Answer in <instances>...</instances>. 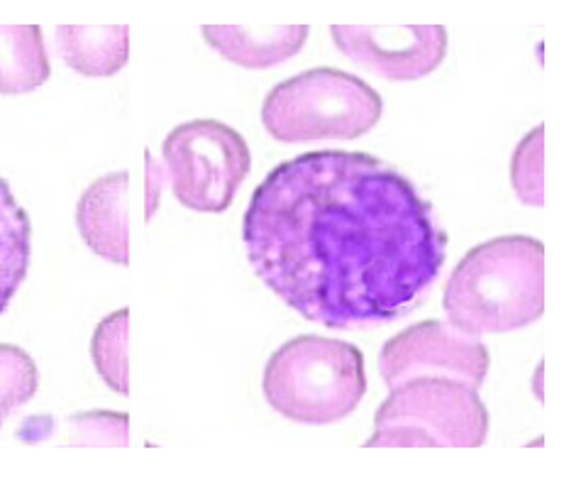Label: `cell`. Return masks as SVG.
I'll return each instance as SVG.
<instances>
[{
	"label": "cell",
	"mask_w": 564,
	"mask_h": 482,
	"mask_svg": "<svg viewBox=\"0 0 564 482\" xmlns=\"http://www.w3.org/2000/svg\"><path fill=\"white\" fill-rule=\"evenodd\" d=\"M242 243L259 279L306 321L367 329L419 307L447 235L411 179L367 152H306L254 189Z\"/></svg>",
	"instance_id": "1"
},
{
	"label": "cell",
	"mask_w": 564,
	"mask_h": 482,
	"mask_svg": "<svg viewBox=\"0 0 564 482\" xmlns=\"http://www.w3.org/2000/svg\"><path fill=\"white\" fill-rule=\"evenodd\" d=\"M443 309L469 335L511 333L545 311V245L501 235L471 248L447 279Z\"/></svg>",
	"instance_id": "2"
},
{
	"label": "cell",
	"mask_w": 564,
	"mask_h": 482,
	"mask_svg": "<svg viewBox=\"0 0 564 482\" xmlns=\"http://www.w3.org/2000/svg\"><path fill=\"white\" fill-rule=\"evenodd\" d=\"M262 392L267 405L289 421L337 424L367 395L365 355L347 341L296 335L269 357Z\"/></svg>",
	"instance_id": "3"
},
{
	"label": "cell",
	"mask_w": 564,
	"mask_h": 482,
	"mask_svg": "<svg viewBox=\"0 0 564 482\" xmlns=\"http://www.w3.org/2000/svg\"><path fill=\"white\" fill-rule=\"evenodd\" d=\"M383 98L365 78L330 66L276 84L262 104V126L276 142L357 140L377 126Z\"/></svg>",
	"instance_id": "4"
},
{
	"label": "cell",
	"mask_w": 564,
	"mask_h": 482,
	"mask_svg": "<svg viewBox=\"0 0 564 482\" xmlns=\"http://www.w3.org/2000/svg\"><path fill=\"white\" fill-rule=\"evenodd\" d=\"M491 417L479 389L447 377H413L391 387L375 414L367 448H479Z\"/></svg>",
	"instance_id": "5"
},
{
	"label": "cell",
	"mask_w": 564,
	"mask_h": 482,
	"mask_svg": "<svg viewBox=\"0 0 564 482\" xmlns=\"http://www.w3.org/2000/svg\"><path fill=\"white\" fill-rule=\"evenodd\" d=\"M162 154L174 196L198 213L228 211L252 167L240 132L210 118L176 126L164 138Z\"/></svg>",
	"instance_id": "6"
},
{
	"label": "cell",
	"mask_w": 564,
	"mask_h": 482,
	"mask_svg": "<svg viewBox=\"0 0 564 482\" xmlns=\"http://www.w3.org/2000/svg\"><path fill=\"white\" fill-rule=\"evenodd\" d=\"M489 367L491 353L477 335L435 319L397 333L379 353V373L389 387L413 377H447L479 389Z\"/></svg>",
	"instance_id": "7"
},
{
	"label": "cell",
	"mask_w": 564,
	"mask_h": 482,
	"mask_svg": "<svg viewBox=\"0 0 564 482\" xmlns=\"http://www.w3.org/2000/svg\"><path fill=\"white\" fill-rule=\"evenodd\" d=\"M335 47L349 62L391 82H415L431 76L447 57V30L440 25L367 28L333 25Z\"/></svg>",
	"instance_id": "8"
},
{
	"label": "cell",
	"mask_w": 564,
	"mask_h": 482,
	"mask_svg": "<svg viewBox=\"0 0 564 482\" xmlns=\"http://www.w3.org/2000/svg\"><path fill=\"white\" fill-rule=\"evenodd\" d=\"M130 174L98 176L76 206V226L84 243L112 265H130Z\"/></svg>",
	"instance_id": "9"
},
{
	"label": "cell",
	"mask_w": 564,
	"mask_h": 482,
	"mask_svg": "<svg viewBox=\"0 0 564 482\" xmlns=\"http://www.w3.org/2000/svg\"><path fill=\"white\" fill-rule=\"evenodd\" d=\"M200 35L223 60L245 69H272L296 57L306 44L311 30L306 25L286 28H240L206 25Z\"/></svg>",
	"instance_id": "10"
},
{
	"label": "cell",
	"mask_w": 564,
	"mask_h": 482,
	"mask_svg": "<svg viewBox=\"0 0 564 482\" xmlns=\"http://www.w3.org/2000/svg\"><path fill=\"white\" fill-rule=\"evenodd\" d=\"M66 66L84 76H116L130 60V28H56Z\"/></svg>",
	"instance_id": "11"
},
{
	"label": "cell",
	"mask_w": 564,
	"mask_h": 482,
	"mask_svg": "<svg viewBox=\"0 0 564 482\" xmlns=\"http://www.w3.org/2000/svg\"><path fill=\"white\" fill-rule=\"evenodd\" d=\"M52 74L42 28L0 25V94L20 96L37 92Z\"/></svg>",
	"instance_id": "12"
},
{
	"label": "cell",
	"mask_w": 564,
	"mask_h": 482,
	"mask_svg": "<svg viewBox=\"0 0 564 482\" xmlns=\"http://www.w3.org/2000/svg\"><path fill=\"white\" fill-rule=\"evenodd\" d=\"M32 253V223L0 176V313L25 282Z\"/></svg>",
	"instance_id": "13"
},
{
	"label": "cell",
	"mask_w": 564,
	"mask_h": 482,
	"mask_svg": "<svg viewBox=\"0 0 564 482\" xmlns=\"http://www.w3.org/2000/svg\"><path fill=\"white\" fill-rule=\"evenodd\" d=\"M128 331H130V311L120 309L110 313L98 323L91 339V357L104 377V383L118 392L130 395V369H128Z\"/></svg>",
	"instance_id": "14"
},
{
	"label": "cell",
	"mask_w": 564,
	"mask_h": 482,
	"mask_svg": "<svg viewBox=\"0 0 564 482\" xmlns=\"http://www.w3.org/2000/svg\"><path fill=\"white\" fill-rule=\"evenodd\" d=\"M40 389V369L18 345L0 343V429L15 409L25 407Z\"/></svg>",
	"instance_id": "15"
},
{
	"label": "cell",
	"mask_w": 564,
	"mask_h": 482,
	"mask_svg": "<svg viewBox=\"0 0 564 482\" xmlns=\"http://www.w3.org/2000/svg\"><path fill=\"white\" fill-rule=\"evenodd\" d=\"M511 184L525 206L543 208L545 204V128L530 130L518 144L511 160Z\"/></svg>",
	"instance_id": "16"
},
{
	"label": "cell",
	"mask_w": 564,
	"mask_h": 482,
	"mask_svg": "<svg viewBox=\"0 0 564 482\" xmlns=\"http://www.w3.org/2000/svg\"><path fill=\"white\" fill-rule=\"evenodd\" d=\"M69 443L74 446H116L130 443V417L122 411H84L69 419Z\"/></svg>",
	"instance_id": "17"
},
{
	"label": "cell",
	"mask_w": 564,
	"mask_h": 482,
	"mask_svg": "<svg viewBox=\"0 0 564 482\" xmlns=\"http://www.w3.org/2000/svg\"><path fill=\"white\" fill-rule=\"evenodd\" d=\"M166 184L162 164L154 160L152 152H144V221L150 223L154 218L156 208H160V199H162V189Z\"/></svg>",
	"instance_id": "18"
},
{
	"label": "cell",
	"mask_w": 564,
	"mask_h": 482,
	"mask_svg": "<svg viewBox=\"0 0 564 482\" xmlns=\"http://www.w3.org/2000/svg\"><path fill=\"white\" fill-rule=\"evenodd\" d=\"M54 431V417H30L20 424L18 439L22 443H42Z\"/></svg>",
	"instance_id": "19"
}]
</instances>
